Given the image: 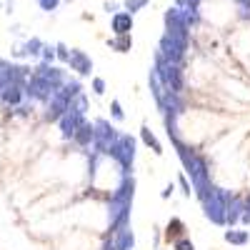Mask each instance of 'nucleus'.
<instances>
[{
	"label": "nucleus",
	"mask_w": 250,
	"mask_h": 250,
	"mask_svg": "<svg viewBox=\"0 0 250 250\" xmlns=\"http://www.w3.org/2000/svg\"><path fill=\"white\" fill-rule=\"evenodd\" d=\"M40 3H43V5H53V3H55V0H40Z\"/></svg>",
	"instance_id": "1"
}]
</instances>
